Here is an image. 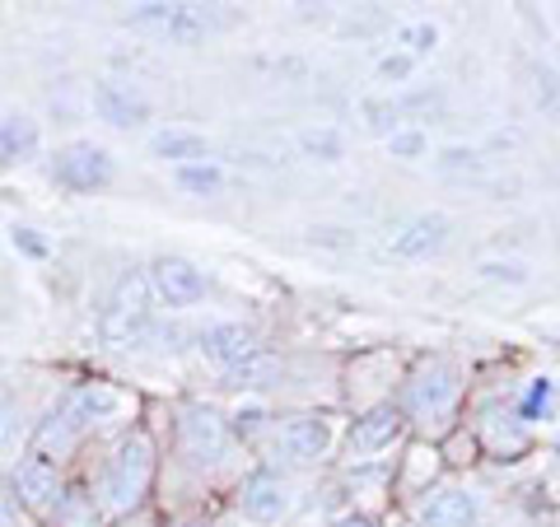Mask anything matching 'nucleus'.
<instances>
[{"instance_id": "obj_27", "label": "nucleus", "mask_w": 560, "mask_h": 527, "mask_svg": "<svg viewBox=\"0 0 560 527\" xmlns=\"http://www.w3.org/2000/svg\"><path fill=\"white\" fill-rule=\"evenodd\" d=\"M14 243H20L24 253H33V257H47V243L33 234V230H14Z\"/></svg>"}, {"instance_id": "obj_17", "label": "nucleus", "mask_w": 560, "mask_h": 527, "mask_svg": "<svg viewBox=\"0 0 560 527\" xmlns=\"http://www.w3.org/2000/svg\"><path fill=\"white\" fill-rule=\"evenodd\" d=\"M51 527H98V504L94 495H84V490H66L57 514H51Z\"/></svg>"}, {"instance_id": "obj_18", "label": "nucleus", "mask_w": 560, "mask_h": 527, "mask_svg": "<svg viewBox=\"0 0 560 527\" xmlns=\"http://www.w3.org/2000/svg\"><path fill=\"white\" fill-rule=\"evenodd\" d=\"M33 150H38V127H33L28 117L0 121V154H5V160H24Z\"/></svg>"}, {"instance_id": "obj_30", "label": "nucleus", "mask_w": 560, "mask_h": 527, "mask_svg": "<svg viewBox=\"0 0 560 527\" xmlns=\"http://www.w3.org/2000/svg\"><path fill=\"white\" fill-rule=\"evenodd\" d=\"M337 527H370V523H364V518H341Z\"/></svg>"}, {"instance_id": "obj_15", "label": "nucleus", "mask_w": 560, "mask_h": 527, "mask_svg": "<svg viewBox=\"0 0 560 527\" xmlns=\"http://www.w3.org/2000/svg\"><path fill=\"white\" fill-rule=\"evenodd\" d=\"M444 238H448V220H444V215H420V220H411L407 230H401V234L388 243V253H393V257H407V261H420V257L440 253Z\"/></svg>"}, {"instance_id": "obj_16", "label": "nucleus", "mask_w": 560, "mask_h": 527, "mask_svg": "<svg viewBox=\"0 0 560 527\" xmlns=\"http://www.w3.org/2000/svg\"><path fill=\"white\" fill-rule=\"evenodd\" d=\"M154 154H164V160H178L183 164H206V140L197 131H160L150 140Z\"/></svg>"}, {"instance_id": "obj_14", "label": "nucleus", "mask_w": 560, "mask_h": 527, "mask_svg": "<svg viewBox=\"0 0 560 527\" xmlns=\"http://www.w3.org/2000/svg\"><path fill=\"white\" fill-rule=\"evenodd\" d=\"M94 113L103 121H113V127H136V121H145L150 117V103L145 94H136L131 84H98L94 90Z\"/></svg>"}, {"instance_id": "obj_19", "label": "nucleus", "mask_w": 560, "mask_h": 527, "mask_svg": "<svg viewBox=\"0 0 560 527\" xmlns=\"http://www.w3.org/2000/svg\"><path fill=\"white\" fill-rule=\"evenodd\" d=\"M178 187L191 191V197H215V191L224 187V168L220 164H183L178 168Z\"/></svg>"}, {"instance_id": "obj_25", "label": "nucleus", "mask_w": 560, "mask_h": 527, "mask_svg": "<svg viewBox=\"0 0 560 527\" xmlns=\"http://www.w3.org/2000/svg\"><path fill=\"white\" fill-rule=\"evenodd\" d=\"M537 407H541V411L551 407V383H547V378H537L533 388H528V397H523V415H533Z\"/></svg>"}, {"instance_id": "obj_28", "label": "nucleus", "mask_w": 560, "mask_h": 527, "mask_svg": "<svg viewBox=\"0 0 560 527\" xmlns=\"http://www.w3.org/2000/svg\"><path fill=\"white\" fill-rule=\"evenodd\" d=\"M14 444V420H10V411H0V448H10Z\"/></svg>"}, {"instance_id": "obj_20", "label": "nucleus", "mask_w": 560, "mask_h": 527, "mask_svg": "<svg viewBox=\"0 0 560 527\" xmlns=\"http://www.w3.org/2000/svg\"><path fill=\"white\" fill-rule=\"evenodd\" d=\"M397 43L407 47V57L416 61V57H425V51L440 43V28H434V24H407V28L397 33Z\"/></svg>"}, {"instance_id": "obj_24", "label": "nucleus", "mask_w": 560, "mask_h": 527, "mask_svg": "<svg viewBox=\"0 0 560 527\" xmlns=\"http://www.w3.org/2000/svg\"><path fill=\"white\" fill-rule=\"evenodd\" d=\"M0 527H20V495L5 477H0Z\"/></svg>"}, {"instance_id": "obj_5", "label": "nucleus", "mask_w": 560, "mask_h": 527, "mask_svg": "<svg viewBox=\"0 0 560 527\" xmlns=\"http://www.w3.org/2000/svg\"><path fill=\"white\" fill-rule=\"evenodd\" d=\"M51 178H57L61 187H70V191H94V187H103L113 178V160L98 145L75 140V145L57 150V160H51Z\"/></svg>"}, {"instance_id": "obj_12", "label": "nucleus", "mask_w": 560, "mask_h": 527, "mask_svg": "<svg viewBox=\"0 0 560 527\" xmlns=\"http://www.w3.org/2000/svg\"><path fill=\"white\" fill-rule=\"evenodd\" d=\"M481 508H477V495L463 485H444L434 490V495L425 500V508H420V523L425 527H477Z\"/></svg>"}, {"instance_id": "obj_8", "label": "nucleus", "mask_w": 560, "mask_h": 527, "mask_svg": "<svg viewBox=\"0 0 560 527\" xmlns=\"http://www.w3.org/2000/svg\"><path fill=\"white\" fill-rule=\"evenodd\" d=\"M238 508H243V518H253V523H280V518H285L290 508H294L290 481L276 477V471H257V477L243 481Z\"/></svg>"}, {"instance_id": "obj_6", "label": "nucleus", "mask_w": 560, "mask_h": 527, "mask_svg": "<svg viewBox=\"0 0 560 527\" xmlns=\"http://www.w3.org/2000/svg\"><path fill=\"white\" fill-rule=\"evenodd\" d=\"M271 448L290 462H318L331 448V425L323 415H294V420H285V425H276Z\"/></svg>"}, {"instance_id": "obj_23", "label": "nucleus", "mask_w": 560, "mask_h": 527, "mask_svg": "<svg viewBox=\"0 0 560 527\" xmlns=\"http://www.w3.org/2000/svg\"><path fill=\"white\" fill-rule=\"evenodd\" d=\"M388 145H393L397 160H420V154H425V136H420V131H397Z\"/></svg>"}, {"instance_id": "obj_9", "label": "nucleus", "mask_w": 560, "mask_h": 527, "mask_svg": "<svg viewBox=\"0 0 560 527\" xmlns=\"http://www.w3.org/2000/svg\"><path fill=\"white\" fill-rule=\"evenodd\" d=\"M257 331L243 327V323H215L201 331V355L220 368H243L257 360Z\"/></svg>"}, {"instance_id": "obj_1", "label": "nucleus", "mask_w": 560, "mask_h": 527, "mask_svg": "<svg viewBox=\"0 0 560 527\" xmlns=\"http://www.w3.org/2000/svg\"><path fill=\"white\" fill-rule=\"evenodd\" d=\"M121 407H127V397H121L113 383H80V388H70L57 401V411H51L47 425L38 430V453L43 458H51V453L61 458V453L75 448L94 425L113 420Z\"/></svg>"}, {"instance_id": "obj_21", "label": "nucleus", "mask_w": 560, "mask_h": 527, "mask_svg": "<svg viewBox=\"0 0 560 527\" xmlns=\"http://www.w3.org/2000/svg\"><path fill=\"white\" fill-rule=\"evenodd\" d=\"M425 467H430V471L440 467V453H434L430 444H416V448L407 453V477H401V485H416L420 477H425Z\"/></svg>"}, {"instance_id": "obj_7", "label": "nucleus", "mask_w": 560, "mask_h": 527, "mask_svg": "<svg viewBox=\"0 0 560 527\" xmlns=\"http://www.w3.org/2000/svg\"><path fill=\"white\" fill-rule=\"evenodd\" d=\"M150 290L160 294L168 308H191L206 298V276L191 267L187 257H160L150 271Z\"/></svg>"}, {"instance_id": "obj_2", "label": "nucleus", "mask_w": 560, "mask_h": 527, "mask_svg": "<svg viewBox=\"0 0 560 527\" xmlns=\"http://www.w3.org/2000/svg\"><path fill=\"white\" fill-rule=\"evenodd\" d=\"M150 481H154V444L150 434L136 430L98 477V514H113V518L136 514L140 500L150 495Z\"/></svg>"}, {"instance_id": "obj_26", "label": "nucleus", "mask_w": 560, "mask_h": 527, "mask_svg": "<svg viewBox=\"0 0 560 527\" xmlns=\"http://www.w3.org/2000/svg\"><path fill=\"white\" fill-rule=\"evenodd\" d=\"M411 66H416L411 57H383V61H378V75H383V80H407Z\"/></svg>"}, {"instance_id": "obj_4", "label": "nucleus", "mask_w": 560, "mask_h": 527, "mask_svg": "<svg viewBox=\"0 0 560 527\" xmlns=\"http://www.w3.org/2000/svg\"><path fill=\"white\" fill-rule=\"evenodd\" d=\"M150 331V280L121 276L103 313V341L108 346H136Z\"/></svg>"}, {"instance_id": "obj_31", "label": "nucleus", "mask_w": 560, "mask_h": 527, "mask_svg": "<svg viewBox=\"0 0 560 527\" xmlns=\"http://www.w3.org/2000/svg\"><path fill=\"white\" fill-rule=\"evenodd\" d=\"M127 527H154V523H150V518H131Z\"/></svg>"}, {"instance_id": "obj_11", "label": "nucleus", "mask_w": 560, "mask_h": 527, "mask_svg": "<svg viewBox=\"0 0 560 527\" xmlns=\"http://www.w3.org/2000/svg\"><path fill=\"white\" fill-rule=\"evenodd\" d=\"M61 471L51 458H43V453H28V458L20 462V500L28 508H38V514H57L61 504Z\"/></svg>"}, {"instance_id": "obj_10", "label": "nucleus", "mask_w": 560, "mask_h": 527, "mask_svg": "<svg viewBox=\"0 0 560 527\" xmlns=\"http://www.w3.org/2000/svg\"><path fill=\"white\" fill-rule=\"evenodd\" d=\"M178 438H183V453L191 462H215L224 444H230V434H224V420L206 407H191L183 411V425H178Z\"/></svg>"}, {"instance_id": "obj_29", "label": "nucleus", "mask_w": 560, "mask_h": 527, "mask_svg": "<svg viewBox=\"0 0 560 527\" xmlns=\"http://www.w3.org/2000/svg\"><path fill=\"white\" fill-rule=\"evenodd\" d=\"M168 527H206V523H201V518H191V514H187V518H173Z\"/></svg>"}, {"instance_id": "obj_3", "label": "nucleus", "mask_w": 560, "mask_h": 527, "mask_svg": "<svg viewBox=\"0 0 560 527\" xmlns=\"http://www.w3.org/2000/svg\"><path fill=\"white\" fill-rule=\"evenodd\" d=\"M458 397H463V378L448 360H425L411 374L407 393H401V411L407 420H416L420 430H448L453 411H458Z\"/></svg>"}, {"instance_id": "obj_13", "label": "nucleus", "mask_w": 560, "mask_h": 527, "mask_svg": "<svg viewBox=\"0 0 560 527\" xmlns=\"http://www.w3.org/2000/svg\"><path fill=\"white\" fill-rule=\"evenodd\" d=\"M401 425H407V420H401V411H393V407H378L364 420H355V430H350V458H374V453L393 448Z\"/></svg>"}, {"instance_id": "obj_22", "label": "nucleus", "mask_w": 560, "mask_h": 527, "mask_svg": "<svg viewBox=\"0 0 560 527\" xmlns=\"http://www.w3.org/2000/svg\"><path fill=\"white\" fill-rule=\"evenodd\" d=\"M304 150H308V154H323V160H341V136H331V131H308V136H304Z\"/></svg>"}]
</instances>
